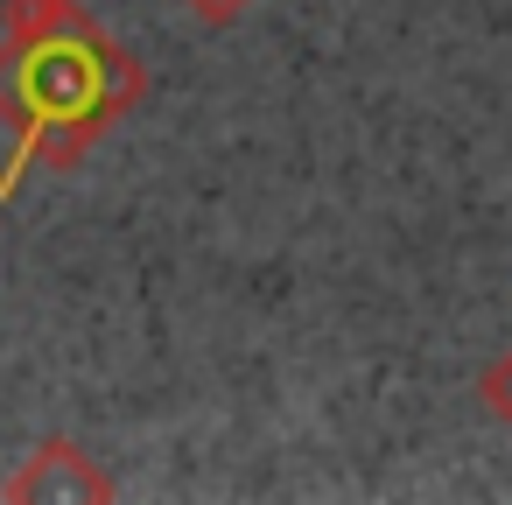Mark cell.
<instances>
[{"mask_svg":"<svg viewBox=\"0 0 512 505\" xmlns=\"http://www.w3.org/2000/svg\"><path fill=\"white\" fill-rule=\"evenodd\" d=\"M141 92V57L120 50L85 8L8 36L0 43V120L15 127V148L0 162V197H15L36 162L71 169L113 120H127V106H141Z\"/></svg>","mask_w":512,"mask_h":505,"instance_id":"1","label":"cell"},{"mask_svg":"<svg viewBox=\"0 0 512 505\" xmlns=\"http://www.w3.org/2000/svg\"><path fill=\"white\" fill-rule=\"evenodd\" d=\"M8 498H43V505H64V498H113L106 470H92V456L78 442H43L15 477H8Z\"/></svg>","mask_w":512,"mask_h":505,"instance_id":"2","label":"cell"},{"mask_svg":"<svg viewBox=\"0 0 512 505\" xmlns=\"http://www.w3.org/2000/svg\"><path fill=\"white\" fill-rule=\"evenodd\" d=\"M477 400H484L498 421H512V351H505V358H498V365L477 379Z\"/></svg>","mask_w":512,"mask_h":505,"instance_id":"3","label":"cell"},{"mask_svg":"<svg viewBox=\"0 0 512 505\" xmlns=\"http://www.w3.org/2000/svg\"><path fill=\"white\" fill-rule=\"evenodd\" d=\"M190 15H204V22H232L239 8H253V0H183Z\"/></svg>","mask_w":512,"mask_h":505,"instance_id":"4","label":"cell"}]
</instances>
